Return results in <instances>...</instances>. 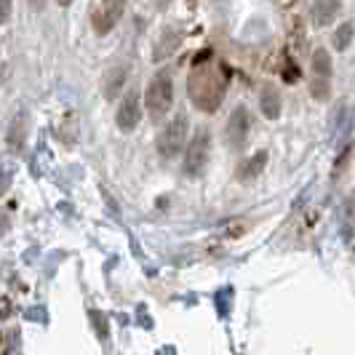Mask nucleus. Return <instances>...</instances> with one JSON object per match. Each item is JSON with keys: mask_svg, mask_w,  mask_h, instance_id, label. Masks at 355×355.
Returning a JSON list of instances; mask_svg holds the SVG:
<instances>
[{"mask_svg": "<svg viewBox=\"0 0 355 355\" xmlns=\"http://www.w3.org/2000/svg\"><path fill=\"white\" fill-rule=\"evenodd\" d=\"M211 53L203 51L198 53L193 72H190V80H187V89H190V99L200 112H216L222 107V99L227 94L230 86V72L225 64H214L209 59Z\"/></svg>", "mask_w": 355, "mask_h": 355, "instance_id": "nucleus-1", "label": "nucleus"}, {"mask_svg": "<svg viewBox=\"0 0 355 355\" xmlns=\"http://www.w3.org/2000/svg\"><path fill=\"white\" fill-rule=\"evenodd\" d=\"M144 107L158 121L171 112V107H174V78L168 70H158L150 78V83L144 89Z\"/></svg>", "mask_w": 355, "mask_h": 355, "instance_id": "nucleus-2", "label": "nucleus"}, {"mask_svg": "<svg viewBox=\"0 0 355 355\" xmlns=\"http://www.w3.org/2000/svg\"><path fill=\"white\" fill-rule=\"evenodd\" d=\"M187 134H190V121H187V115L184 112H177L168 123L163 125V131L158 134V155L166 160H174L184 150V144H187Z\"/></svg>", "mask_w": 355, "mask_h": 355, "instance_id": "nucleus-3", "label": "nucleus"}, {"mask_svg": "<svg viewBox=\"0 0 355 355\" xmlns=\"http://www.w3.org/2000/svg\"><path fill=\"white\" fill-rule=\"evenodd\" d=\"M209 155H211V134L209 131H198L193 139L184 144V163L182 171L187 177H200L209 166Z\"/></svg>", "mask_w": 355, "mask_h": 355, "instance_id": "nucleus-4", "label": "nucleus"}, {"mask_svg": "<svg viewBox=\"0 0 355 355\" xmlns=\"http://www.w3.org/2000/svg\"><path fill=\"white\" fill-rule=\"evenodd\" d=\"M125 3H128V0H99V3H96L94 14H91V27H94L96 35L105 37L118 27V21H121L125 14Z\"/></svg>", "mask_w": 355, "mask_h": 355, "instance_id": "nucleus-5", "label": "nucleus"}, {"mask_svg": "<svg viewBox=\"0 0 355 355\" xmlns=\"http://www.w3.org/2000/svg\"><path fill=\"white\" fill-rule=\"evenodd\" d=\"M251 125H254V118H251L249 107L238 105L230 112L227 118V125H225V142L230 150H243L246 142H249V134H251Z\"/></svg>", "mask_w": 355, "mask_h": 355, "instance_id": "nucleus-6", "label": "nucleus"}, {"mask_svg": "<svg viewBox=\"0 0 355 355\" xmlns=\"http://www.w3.org/2000/svg\"><path fill=\"white\" fill-rule=\"evenodd\" d=\"M142 121V105H139V94L137 91H128L121 96L118 102V110H115V125L123 131V134H131Z\"/></svg>", "mask_w": 355, "mask_h": 355, "instance_id": "nucleus-7", "label": "nucleus"}, {"mask_svg": "<svg viewBox=\"0 0 355 355\" xmlns=\"http://www.w3.org/2000/svg\"><path fill=\"white\" fill-rule=\"evenodd\" d=\"M342 14V0H313L310 6V21L313 27H329Z\"/></svg>", "mask_w": 355, "mask_h": 355, "instance_id": "nucleus-8", "label": "nucleus"}, {"mask_svg": "<svg viewBox=\"0 0 355 355\" xmlns=\"http://www.w3.org/2000/svg\"><path fill=\"white\" fill-rule=\"evenodd\" d=\"M267 160H270V153H267V150H257L254 155H249V158H243L238 163L235 179H238V182H251V179H257L267 168Z\"/></svg>", "mask_w": 355, "mask_h": 355, "instance_id": "nucleus-9", "label": "nucleus"}, {"mask_svg": "<svg viewBox=\"0 0 355 355\" xmlns=\"http://www.w3.org/2000/svg\"><path fill=\"white\" fill-rule=\"evenodd\" d=\"M259 110L267 121H278L284 112V96L275 86H262L259 91Z\"/></svg>", "mask_w": 355, "mask_h": 355, "instance_id": "nucleus-10", "label": "nucleus"}, {"mask_svg": "<svg viewBox=\"0 0 355 355\" xmlns=\"http://www.w3.org/2000/svg\"><path fill=\"white\" fill-rule=\"evenodd\" d=\"M125 75H128L125 64H115V67H110V70L105 72V78H102V91H105V96L110 99V102H115V99L121 96V89H123V83H125Z\"/></svg>", "mask_w": 355, "mask_h": 355, "instance_id": "nucleus-11", "label": "nucleus"}, {"mask_svg": "<svg viewBox=\"0 0 355 355\" xmlns=\"http://www.w3.org/2000/svg\"><path fill=\"white\" fill-rule=\"evenodd\" d=\"M179 46H182V33L174 30V27H168V30L158 37L155 51H153V59H155V62H163V59H168L171 53L177 51Z\"/></svg>", "mask_w": 355, "mask_h": 355, "instance_id": "nucleus-12", "label": "nucleus"}, {"mask_svg": "<svg viewBox=\"0 0 355 355\" xmlns=\"http://www.w3.org/2000/svg\"><path fill=\"white\" fill-rule=\"evenodd\" d=\"M310 67H313V78H331L334 72V62H331V53L326 49H315L313 56H310Z\"/></svg>", "mask_w": 355, "mask_h": 355, "instance_id": "nucleus-13", "label": "nucleus"}, {"mask_svg": "<svg viewBox=\"0 0 355 355\" xmlns=\"http://www.w3.org/2000/svg\"><path fill=\"white\" fill-rule=\"evenodd\" d=\"M355 37V21H342L339 27H334V35H331V46H334V51H347L350 49V43H353Z\"/></svg>", "mask_w": 355, "mask_h": 355, "instance_id": "nucleus-14", "label": "nucleus"}, {"mask_svg": "<svg viewBox=\"0 0 355 355\" xmlns=\"http://www.w3.org/2000/svg\"><path fill=\"white\" fill-rule=\"evenodd\" d=\"M281 78H284V83H300V78H302V72H300V64L291 59V56H286L284 59V67H281Z\"/></svg>", "mask_w": 355, "mask_h": 355, "instance_id": "nucleus-15", "label": "nucleus"}, {"mask_svg": "<svg viewBox=\"0 0 355 355\" xmlns=\"http://www.w3.org/2000/svg\"><path fill=\"white\" fill-rule=\"evenodd\" d=\"M310 94H313V99L326 102V99H329V94H331L329 80H326V78H313V80H310Z\"/></svg>", "mask_w": 355, "mask_h": 355, "instance_id": "nucleus-16", "label": "nucleus"}, {"mask_svg": "<svg viewBox=\"0 0 355 355\" xmlns=\"http://www.w3.org/2000/svg\"><path fill=\"white\" fill-rule=\"evenodd\" d=\"M8 139H11V147H19V144H21V139H24V118H19L17 123L11 125V137H8Z\"/></svg>", "mask_w": 355, "mask_h": 355, "instance_id": "nucleus-17", "label": "nucleus"}, {"mask_svg": "<svg viewBox=\"0 0 355 355\" xmlns=\"http://www.w3.org/2000/svg\"><path fill=\"white\" fill-rule=\"evenodd\" d=\"M11 11H14V0H0V27H3V24H8Z\"/></svg>", "mask_w": 355, "mask_h": 355, "instance_id": "nucleus-18", "label": "nucleus"}, {"mask_svg": "<svg viewBox=\"0 0 355 355\" xmlns=\"http://www.w3.org/2000/svg\"><path fill=\"white\" fill-rule=\"evenodd\" d=\"M27 3H30V8H33L35 14H43V11H46V3H49V0H27Z\"/></svg>", "mask_w": 355, "mask_h": 355, "instance_id": "nucleus-19", "label": "nucleus"}, {"mask_svg": "<svg viewBox=\"0 0 355 355\" xmlns=\"http://www.w3.org/2000/svg\"><path fill=\"white\" fill-rule=\"evenodd\" d=\"M56 6H62V8H70L72 0H56Z\"/></svg>", "mask_w": 355, "mask_h": 355, "instance_id": "nucleus-20", "label": "nucleus"}]
</instances>
